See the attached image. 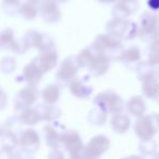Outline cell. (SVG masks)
<instances>
[{
  "mask_svg": "<svg viewBox=\"0 0 159 159\" xmlns=\"http://www.w3.org/2000/svg\"><path fill=\"white\" fill-rule=\"evenodd\" d=\"M34 100H35V95H34L33 91H31L30 89H26L21 91L18 94L16 104L18 106H27V105H31Z\"/></svg>",
  "mask_w": 159,
  "mask_h": 159,
  "instance_id": "cell-3",
  "label": "cell"
},
{
  "mask_svg": "<svg viewBox=\"0 0 159 159\" xmlns=\"http://www.w3.org/2000/svg\"><path fill=\"white\" fill-rule=\"evenodd\" d=\"M16 60L11 57H5L0 61V71L3 74H10L16 70Z\"/></svg>",
  "mask_w": 159,
  "mask_h": 159,
  "instance_id": "cell-5",
  "label": "cell"
},
{
  "mask_svg": "<svg viewBox=\"0 0 159 159\" xmlns=\"http://www.w3.org/2000/svg\"><path fill=\"white\" fill-rule=\"evenodd\" d=\"M22 119L25 123H29V124H32V123H35L36 121L38 120V117L34 111L32 110H26L22 116Z\"/></svg>",
  "mask_w": 159,
  "mask_h": 159,
  "instance_id": "cell-7",
  "label": "cell"
},
{
  "mask_svg": "<svg viewBox=\"0 0 159 159\" xmlns=\"http://www.w3.org/2000/svg\"><path fill=\"white\" fill-rule=\"evenodd\" d=\"M20 13L22 14L24 18L31 19V18H33V16H35L36 11L32 5H30V3H25L24 6H22V7L20 8Z\"/></svg>",
  "mask_w": 159,
  "mask_h": 159,
  "instance_id": "cell-6",
  "label": "cell"
},
{
  "mask_svg": "<svg viewBox=\"0 0 159 159\" xmlns=\"http://www.w3.org/2000/svg\"><path fill=\"white\" fill-rule=\"evenodd\" d=\"M6 132V128H5V125H3L2 123H0V136L3 134V133Z\"/></svg>",
  "mask_w": 159,
  "mask_h": 159,
  "instance_id": "cell-9",
  "label": "cell"
},
{
  "mask_svg": "<svg viewBox=\"0 0 159 159\" xmlns=\"http://www.w3.org/2000/svg\"><path fill=\"white\" fill-rule=\"evenodd\" d=\"M0 137H1V145H2V147L7 148V149L12 150L14 148V146L16 145V143H18L16 135L12 132H10V131H6Z\"/></svg>",
  "mask_w": 159,
  "mask_h": 159,
  "instance_id": "cell-4",
  "label": "cell"
},
{
  "mask_svg": "<svg viewBox=\"0 0 159 159\" xmlns=\"http://www.w3.org/2000/svg\"><path fill=\"white\" fill-rule=\"evenodd\" d=\"M6 104H7V96H6V94L0 89V110L5 108Z\"/></svg>",
  "mask_w": 159,
  "mask_h": 159,
  "instance_id": "cell-8",
  "label": "cell"
},
{
  "mask_svg": "<svg viewBox=\"0 0 159 159\" xmlns=\"http://www.w3.org/2000/svg\"><path fill=\"white\" fill-rule=\"evenodd\" d=\"M38 139L36 132L32 130H27L23 132L22 136H21V144H22L23 148L27 152H33V146L34 144H37Z\"/></svg>",
  "mask_w": 159,
  "mask_h": 159,
  "instance_id": "cell-2",
  "label": "cell"
},
{
  "mask_svg": "<svg viewBox=\"0 0 159 159\" xmlns=\"http://www.w3.org/2000/svg\"><path fill=\"white\" fill-rule=\"evenodd\" d=\"M16 45L18 43L14 40L11 29H5L0 32V48L16 51Z\"/></svg>",
  "mask_w": 159,
  "mask_h": 159,
  "instance_id": "cell-1",
  "label": "cell"
}]
</instances>
